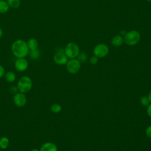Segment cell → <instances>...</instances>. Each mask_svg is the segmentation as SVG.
I'll return each instance as SVG.
<instances>
[{"instance_id": "cell-27", "label": "cell", "mask_w": 151, "mask_h": 151, "mask_svg": "<svg viewBox=\"0 0 151 151\" xmlns=\"http://www.w3.org/2000/svg\"><path fill=\"white\" fill-rule=\"evenodd\" d=\"M147 97H148V99L149 100V101L150 103H151V91L149 93L148 95H147Z\"/></svg>"}, {"instance_id": "cell-1", "label": "cell", "mask_w": 151, "mask_h": 151, "mask_svg": "<svg viewBox=\"0 0 151 151\" xmlns=\"http://www.w3.org/2000/svg\"><path fill=\"white\" fill-rule=\"evenodd\" d=\"M11 50L12 54L17 58H25L29 54L27 42L23 40H17L11 44Z\"/></svg>"}, {"instance_id": "cell-29", "label": "cell", "mask_w": 151, "mask_h": 151, "mask_svg": "<svg viewBox=\"0 0 151 151\" xmlns=\"http://www.w3.org/2000/svg\"><path fill=\"white\" fill-rule=\"evenodd\" d=\"M29 151H40V149H38L34 148V149H31V150H30Z\"/></svg>"}, {"instance_id": "cell-17", "label": "cell", "mask_w": 151, "mask_h": 151, "mask_svg": "<svg viewBox=\"0 0 151 151\" xmlns=\"http://www.w3.org/2000/svg\"><path fill=\"white\" fill-rule=\"evenodd\" d=\"M30 57L33 60H37L40 57V51L38 49L35 50H31L29 51V54Z\"/></svg>"}, {"instance_id": "cell-16", "label": "cell", "mask_w": 151, "mask_h": 151, "mask_svg": "<svg viewBox=\"0 0 151 151\" xmlns=\"http://www.w3.org/2000/svg\"><path fill=\"white\" fill-rule=\"evenodd\" d=\"M8 3L9 8H12L14 9H17L19 8L21 5V1L20 0H6Z\"/></svg>"}, {"instance_id": "cell-13", "label": "cell", "mask_w": 151, "mask_h": 151, "mask_svg": "<svg viewBox=\"0 0 151 151\" xmlns=\"http://www.w3.org/2000/svg\"><path fill=\"white\" fill-rule=\"evenodd\" d=\"M4 78L8 83H13L16 80V75L15 74L11 71H9L5 72L4 75Z\"/></svg>"}, {"instance_id": "cell-18", "label": "cell", "mask_w": 151, "mask_h": 151, "mask_svg": "<svg viewBox=\"0 0 151 151\" xmlns=\"http://www.w3.org/2000/svg\"><path fill=\"white\" fill-rule=\"evenodd\" d=\"M61 110H62L61 106L58 103L53 104L50 107L51 111L54 113H58L61 111Z\"/></svg>"}, {"instance_id": "cell-11", "label": "cell", "mask_w": 151, "mask_h": 151, "mask_svg": "<svg viewBox=\"0 0 151 151\" xmlns=\"http://www.w3.org/2000/svg\"><path fill=\"white\" fill-rule=\"evenodd\" d=\"M123 42V37L121 35H114L111 40V44L114 47L121 46Z\"/></svg>"}, {"instance_id": "cell-19", "label": "cell", "mask_w": 151, "mask_h": 151, "mask_svg": "<svg viewBox=\"0 0 151 151\" xmlns=\"http://www.w3.org/2000/svg\"><path fill=\"white\" fill-rule=\"evenodd\" d=\"M77 59L80 61V63H84L87 61V55L84 52H80L77 57Z\"/></svg>"}, {"instance_id": "cell-15", "label": "cell", "mask_w": 151, "mask_h": 151, "mask_svg": "<svg viewBox=\"0 0 151 151\" xmlns=\"http://www.w3.org/2000/svg\"><path fill=\"white\" fill-rule=\"evenodd\" d=\"M9 6L5 0H0V14H5L8 11Z\"/></svg>"}, {"instance_id": "cell-3", "label": "cell", "mask_w": 151, "mask_h": 151, "mask_svg": "<svg viewBox=\"0 0 151 151\" xmlns=\"http://www.w3.org/2000/svg\"><path fill=\"white\" fill-rule=\"evenodd\" d=\"M140 40V34L136 30L127 32L123 36L124 42L129 46H133L139 43Z\"/></svg>"}, {"instance_id": "cell-14", "label": "cell", "mask_w": 151, "mask_h": 151, "mask_svg": "<svg viewBox=\"0 0 151 151\" xmlns=\"http://www.w3.org/2000/svg\"><path fill=\"white\" fill-rule=\"evenodd\" d=\"M9 145V139L6 137L3 136L0 138V148L1 149H6Z\"/></svg>"}, {"instance_id": "cell-23", "label": "cell", "mask_w": 151, "mask_h": 151, "mask_svg": "<svg viewBox=\"0 0 151 151\" xmlns=\"http://www.w3.org/2000/svg\"><path fill=\"white\" fill-rule=\"evenodd\" d=\"M5 73V70L4 68V67L0 64V78H2Z\"/></svg>"}, {"instance_id": "cell-7", "label": "cell", "mask_w": 151, "mask_h": 151, "mask_svg": "<svg viewBox=\"0 0 151 151\" xmlns=\"http://www.w3.org/2000/svg\"><path fill=\"white\" fill-rule=\"evenodd\" d=\"M53 60L57 65H64L67 64L68 61V57L66 56L63 50H60L57 51L53 56Z\"/></svg>"}, {"instance_id": "cell-20", "label": "cell", "mask_w": 151, "mask_h": 151, "mask_svg": "<svg viewBox=\"0 0 151 151\" xmlns=\"http://www.w3.org/2000/svg\"><path fill=\"white\" fill-rule=\"evenodd\" d=\"M140 102L143 106H147L150 104L148 97L146 96H142L140 99Z\"/></svg>"}, {"instance_id": "cell-21", "label": "cell", "mask_w": 151, "mask_h": 151, "mask_svg": "<svg viewBox=\"0 0 151 151\" xmlns=\"http://www.w3.org/2000/svg\"><path fill=\"white\" fill-rule=\"evenodd\" d=\"M98 58H99L95 56V55H93V56L91 57L90 58V60H89L90 63L91 64H92V65H95V64H96L97 63V62H98Z\"/></svg>"}, {"instance_id": "cell-25", "label": "cell", "mask_w": 151, "mask_h": 151, "mask_svg": "<svg viewBox=\"0 0 151 151\" xmlns=\"http://www.w3.org/2000/svg\"><path fill=\"white\" fill-rule=\"evenodd\" d=\"M147 114L151 118V104H149L147 107Z\"/></svg>"}, {"instance_id": "cell-10", "label": "cell", "mask_w": 151, "mask_h": 151, "mask_svg": "<svg viewBox=\"0 0 151 151\" xmlns=\"http://www.w3.org/2000/svg\"><path fill=\"white\" fill-rule=\"evenodd\" d=\"M40 151H58L57 146L52 142H48L42 145Z\"/></svg>"}, {"instance_id": "cell-5", "label": "cell", "mask_w": 151, "mask_h": 151, "mask_svg": "<svg viewBox=\"0 0 151 151\" xmlns=\"http://www.w3.org/2000/svg\"><path fill=\"white\" fill-rule=\"evenodd\" d=\"M81 68V63L76 58L69 60L66 64L67 71L70 74H76Z\"/></svg>"}, {"instance_id": "cell-24", "label": "cell", "mask_w": 151, "mask_h": 151, "mask_svg": "<svg viewBox=\"0 0 151 151\" xmlns=\"http://www.w3.org/2000/svg\"><path fill=\"white\" fill-rule=\"evenodd\" d=\"M146 134L149 138H151V125L148 126L146 130Z\"/></svg>"}, {"instance_id": "cell-30", "label": "cell", "mask_w": 151, "mask_h": 151, "mask_svg": "<svg viewBox=\"0 0 151 151\" xmlns=\"http://www.w3.org/2000/svg\"><path fill=\"white\" fill-rule=\"evenodd\" d=\"M146 1H147V2H151V0H146Z\"/></svg>"}, {"instance_id": "cell-6", "label": "cell", "mask_w": 151, "mask_h": 151, "mask_svg": "<svg viewBox=\"0 0 151 151\" xmlns=\"http://www.w3.org/2000/svg\"><path fill=\"white\" fill-rule=\"evenodd\" d=\"M109 53L108 46L103 43L99 44L96 45L93 49L94 55L98 58H103Z\"/></svg>"}, {"instance_id": "cell-26", "label": "cell", "mask_w": 151, "mask_h": 151, "mask_svg": "<svg viewBox=\"0 0 151 151\" xmlns=\"http://www.w3.org/2000/svg\"><path fill=\"white\" fill-rule=\"evenodd\" d=\"M126 32H126L125 30H124V29L122 30V31H120V33H121V35L123 37V36L125 35V34H126Z\"/></svg>"}, {"instance_id": "cell-2", "label": "cell", "mask_w": 151, "mask_h": 151, "mask_svg": "<svg viewBox=\"0 0 151 151\" xmlns=\"http://www.w3.org/2000/svg\"><path fill=\"white\" fill-rule=\"evenodd\" d=\"M33 86L32 79L27 76H22L17 82V87L18 91L26 94L30 91Z\"/></svg>"}, {"instance_id": "cell-9", "label": "cell", "mask_w": 151, "mask_h": 151, "mask_svg": "<svg viewBox=\"0 0 151 151\" xmlns=\"http://www.w3.org/2000/svg\"><path fill=\"white\" fill-rule=\"evenodd\" d=\"M14 66L18 71L24 72L28 68L29 63L25 58H18L14 63Z\"/></svg>"}, {"instance_id": "cell-22", "label": "cell", "mask_w": 151, "mask_h": 151, "mask_svg": "<svg viewBox=\"0 0 151 151\" xmlns=\"http://www.w3.org/2000/svg\"><path fill=\"white\" fill-rule=\"evenodd\" d=\"M9 91L11 93L13 94H16L18 92V90L17 88V86H11L10 88H9Z\"/></svg>"}, {"instance_id": "cell-12", "label": "cell", "mask_w": 151, "mask_h": 151, "mask_svg": "<svg viewBox=\"0 0 151 151\" xmlns=\"http://www.w3.org/2000/svg\"><path fill=\"white\" fill-rule=\"evenodd\" d=\"M28 49L29 51L35 50L38 48V41L35 38H29L27 42Z\"/></svg>"}, {"instance_id": "cell-28", "label": "cell", "mask_w": 151, "mask_h": 151, "mask_svg": "<svg viewBox=\"0 0 151 151\" xmlns=\"http://www.w3.org/2000/svg\"><path fill=\"white\" fill-rule=\"evenodd\" d=\"M2 35H3V31H2V28L0 27V38H2Z\"/></svg>"}, {"instance_id": "cell-4", "label": "cell", "mask_w": 151, "mask_h": 151, "mask_svg": "<svg viewBox=\"0 0 151 151\" xmlns=\"http://www.w3.org/2000/svg\"><path fill=\"white\" fill-rule=\"evenodd\" d=\"M64 52L68 58H76L80 53V48L76 42H70L64 48Z\"/></svg>"}, {"instance_id": "cell-8", "label": "cell", "mask_w": 151, "mask_h": 151, "mask_svg": "<svg viewBox=\"0 0 151 151\" xmlns=\"http://www.w3.org/2000/svg\"><path fill=\"white\" fill-rule=\"evenodd\" d=\"M13 101L18 107H23L25 106L27 99L25 94L18 91L13 96Z\"/></svg>"}]
</instances>
